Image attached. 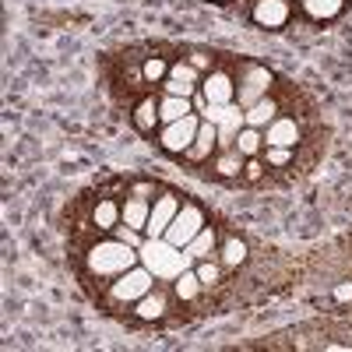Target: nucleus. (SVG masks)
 I'll use <instances>...</instances> for the list:
<instances>
[{
	"label": "nucleus",
	"instance_id": "obj_1",
	"mask_svg": "<svg viewBox=\"0 0 352 352\" xmlns=\"http://www.w3.org/2000/svg\"><path fill=\"white\" fill-rule=\"evenodd\" d=\"M85 264H88V275L116 278L127 268H134V264H141V250H134V243H127L120 236H109V240H99V243L88 247Z\"/></svg>",
	"mask_w": 352,
	"mask_h": 352
},
{
	"label": "nucleus",
	"instance_id": "obj_2",
	"mask_svg": "<svg viewBox=\"0 0 352 352\" xmlns=\"http://www.w3.org/2000/svg\"><path fill=\"white\" fill-rule=\"evenodd\" d=\"M141 264H144V268H152L159 282H169V278L180 275V272L194 268V257H190L184 247H173V243L162 240V236H159V240L144 236V243H141Z\"/></svg>",
	"mask_w": 352,
	"mask_h": 352
},
{
	"label": "nucleus",
	"instance_id": "obj_3",
	"mask_svg": "<svg viewBox=\"0 0 352 352\" xmlns=\"http://www.w3.org/2000/svg\"><path fill=\"white\" fill-rule=\"evenodd\" d=\"M155 289V272L144 268V264H134L124 275H116V282L106 289V296L113 307H134L141 296H148Z\"/></svg>",
	"mask_w": 352,
	"mask_h": 352
},
{
	"label": "nucleus",
	"instance_id": "obj_4",
	"mask_svg": "<svg viewBox=\"0 0 352 352\" xmlns=\"http://www.w3.org/2000/svg\"><path fill=\"white\" fill-rule=\"evenodd\" d=\"M197 127H201V113H187L184 120H173V124H162L159 131V148L169 152V155H184L194 138H197Z\"/></svg>",
	"mask_w": 352,
	"mask_h": 352
},
{
	"label": "nucleus",
	"instance_id": "obj_5",
	"mask_svg": "<svg viewBox=\"0 0 352 352\" xmlns=\"http://www.w3.org/2000/svg\"><path fill=\"white\" fill-rule=\"evenodd\" d=\"M204 226H208V222H204V212L197 208L194 201H187V204H180V212H176V219L169 222V229H166L162 240H169L173 247H184V250H187V243L197 236Z\"/></svg>",
	"mask_w": 352,
	"mask_h": 352
},
{
	"label": "nucleus",
	"instance_id": "obj_6",
	"mask_svg": "<svg viewBox=\"0 0 352 352\" xmlns=\"http://www.w3.org/2000/svg\"><path fill=\"white\" fill-rule=\"evenodd\" d=\"M268 92H272V71L261 67V64H243L240 78H236V102L247 109L257 99H264Z\"/></svg>",
	"mask_w": 352,
	"mask_h": 352
},
{
	"label": "nucleus",
	"instance_id": "obj_7",
	"mask_svg": "<svg viewBox=\"0 0 352 352\" xmlns=\"http://www.w3.org/2000/svg\"><path fill=\"white\" fill-rule=\"evenodd\" d=\"M201 78L204 74L190 60H176V64H169V74H166L162 88H166V96H187V99H194V92L201 88Z\"/></svg>",
	"mask_w": 352,
	"mask_h": 352
},
{
	"label": "nucleus",
	"instance_id": "obj_8",
	"mask_svg": "<svg viewBox=\"0 0 352 352\" xmlns=\"http://www.w3.org/2000/svg\"><path fill=\"white\" fill-rule=\"evenodd\" d=\"M180 197L176 194H162V197H155V204H152V215H148V226H144V236L148 240H159V236H166V229H169V222L176 219V212H180Z\"/></svg>",
	"mask_w": 352,
	"mask_h": 352
},
{
	"label": "nucleus",
	"instance_id": "obj_9",
	"mask_svg": "<svg viewBox=\"0 0 352 352\" xmlns=\"http://www.w3.org/2000/svg\"><path fill=\"white\" fill-rule=\"evenodd\" d=\"M201 92H204V99L208 102H219V106H226V102H236V78H232L229 71H208L201 78Z\"/></svg>",
	"mask_w": 352,
	"mask_h": 352
},
{
	"label": "nucleus",
	"instance_id": "obj_10",
	"mask_svg": "<svg viewBox=\"0 0 352 352\" xmlns=\"http://www.w3.org/2000/svg\"><path fill=\"white\" fill-rule=\"evenodd\" d=\"M289 14H292L289 0H254V8H250V18L257 28H282Z\"/></svg>",
	"mask_w": 352,
	"mask_h": 352
},
{
	"label": "nucleus",
	"instance_id": "obj_11",
	"mask_svg": "<svg viewBox=\"0 0 352 352\" xmlns=\"http://www.w3.org/2000/svg\"><path fill=\"white\" fill-rule=\"evenodd\" d=\"M219 148V127L212 124V120H201V127H197V138H194V144L184 152V159L187 162H208L212 159V152Z\"/></svg>",
	"mask_w": 352,
	"mask_h": 352
},
{
	"label": "nucleus",
	"instance_id": "obj_12",
	"mask_svg": "<svg viewBox=\"0 0 352 352\" xmlns=\"http://www.w3.org/2000/svg\"><path fill=\"white\" fill-rule=\"evenodd\" d=\"M264 144H278V148H296L300 144V124L292 116H275V120L264 127Z\"/></svg>",
	"mask_w": 352,
	"mask_h": 352
},
{
	"label": "nucleus",
	"instance_id": "obj_13",
	"mask_svg": "<svg viewBox=\"0 0 352 352\" xmlns=\"http://www.w3.org/2000/svg\"><path fill=\"white\" fill-rule=\"evenodd\" d=\"M148 215H152V204L144 201L141 194H134V197H127V201L120 204V222L131 226V229H138V232H144V226H148Z\"/></svg>",
	"mask_w": 352,
	"mask_h": 352
},
{
	"label": "nucleus",
	"instance_id": "obj_14",
	"mask_svg": "<svg viewBox=\"0 0 352 352\" xmlns=\"http://www.w3.org/2000/svg\"><path fill=\"white\" fill-rule=\"evenodd\" d=\"M166 310H169V296H166V289H159V285L148 292V296H141L134 303V314L141 320H159V317H166Z\"/></svg>",
	"mask_w": 352,
	"mask_h": 352
},
{
	"label": "nucleus",
	"instance_id": "obj_15",
	"mask_svg": "<svg viewBox=\"0 0 352 352\" xmlns=\"http://www.w3.org/2000/svg\"><path fill=\"white\" fill-rule=\"evenodd\" d=\"M243 113H247V127H257V131H264V127H268V124L275 120V116H278L282 109H278V99L264 96V99H257L254 106H247Z\"/></svg>",
	"mask_w": 352,
	"mask_h": 352
},
{
	"label": "nucleus",
	"instance_id": "obj_16",
	"mask_svg": "<svg viewBox=\"0 0 352 352\" xmlns=\"http://www.w3.org/2000/svg\"><path fill=\"white\" fill-rule=\"evenodd\" d=\"M131 120H134V127H138L141 134H152V131H155V124L162 120V116H159V99H155V96H144V99L134 106Z\"/></svg>",
	"mask_w": 352,
	"mask_h": 352
},
{
	"label": "nucleus",
	"instance_id": "obj_17",
	"mask_svg": "<svg viewBox=\"0 0 352 352\" xmlns=\"http://www.w3.org/2000/svg\"><path fill=\"white\" fill-rule=\"evenodd\" d=\"M243 162H247V155H240L236 148H222V155L212 162V169L222 180H243Z\"/></svg>",
	"mask_w": 352,
	"mask_h": 352
},
{
	"label": "nucleus",
	"instance_id": "obj_18",
	"mask_svg": "<svg viewBox=\"0 0 352 352\" xmlns=\"http://www.w3.org/2000/svg\"><path fill=\"white\" fill-rule=\"evenodd\" d=\"M92 226L99 232H113L116 226H120V204H116L113 197H99V204L92 208Z\"/></svg>",
	"mask_w": 352,
	"mask_h": 352
},
{
	"label": "nucleus",
	"instance_id": "obj_19",
	"mask_svg": "<svg viewBox=\"0 0 352 352\" xmlns=\"http://www.w3.org/2000/svg\"><path fill=\"white\" fill-rule=\"evenodd\" d=\"M173 292H176V300H180V303H194L201 292H204V285H201L197 272L187 268V272H180V275L173 278Z\"/></svg>",
	"mask_w": 352,
	"mask_h": 352
},
{
	"label": "nucleus",
	"instance_id": "obj_20",
	"mask_svg": "<svg viewBox=\"0 0 352 352\" xmlns=\"http://www.w3.org/2000/svg\"><path fill=\"white\" fill-rule=\"evenodd\" d=\"M187 113H194V99H187V96H162V99H159V116H162V124L184 120Z\"/></svg>",
	"mask_w": 352,
	"mask_h": 352
},
{
	"label": "nucleus",
	"instance_id": "obj_21",
	"mask_svg": "<svg viewBox=\"0 0 352 352\" xmlns=\"http://www.w3.org/2000/svg\"><path fill=\"white\" fill-rule=\"evenodd\" d=\"M215 247H219V232H215V226H204L197 236L187 243V254H190L194 261H208V257L215 254Z\"/></svg>",
	"mask_w": 352,
	"mask_h": 352
},
{
	"label": "nucleus",
	"instance_id": "obj_22",
	"mask_svg": "<svg viewBox=\"0 0 352 352\" xmlns=\"http://www.w3.org/2000/svg\"><path fill=\"white\" fill-rule=\"evenodd\" d=\"M303 11L314 21H331L345 11V0H303Z\"/></svg>",
	"mask_w": 352,
	"mask_h": 352
},
{
	"label": "nucleus",
	"instance_id": "obj_23",
	"mask_svg": "<svg viewBox=\"0 0 352 352\" xmlns=\"http://www.w3.org/2000/svg\"><path fill=\"white\" fill-rule=\"evenodd\" d=\"M240 155H247V159H254V155H261L264 152V131H257V127H243L240 134H236V144H232Z\"/></svg>",
	"mask_w": 352,
	"mask_h": 352
},
{
	"label": "nucleus",
	"instance_id": "obj_24",
	"mask_svg": "<svg viewBox=\"0 0 352 352\" xmlns=\"http://www.w3.org/2000/svg\"><path fill=\"white\" fill-rule=\"evenodd\" d=\"M166 74H169V60H166V56H144V64H141V78H144V85L155 88V85L166 81Z\"/></svg>",
	"mask_w": 352,
	"mask_h": 352
},
{
	"label": "nucleus",
	"instance_id": "obj_25",
	"mask_svg": "<svg viewBox=\"0 0 352 352\" xmlns=\"http://www.w3.org/2000/svg\"><path fill=\"white\" fill-rule=\"evenodd\" d=\"M194 272H197V278H201L204 289H215L222 282V264H215L212 257L208 261H194Z\"/></svg>",
	"mask_w": 352,
	"mask_h": 352
},
{
	"label": "nucleus",
	"instance_id": "obj_26",
	"mask_svg": "<svg viewBox=\"0 0 352 352\" xmlns=\"http://www.w3.org/2000/svg\"><path fill=\"white\" fill-rule=\"evenodd\" d=\"M261 159H264V166H272V169H285V166H292V148H278V144H264Z\"/></svg>",
	"mask_w": 352,
	"mask_h": 352
},
{
	"label": "nucleus",
	"instance_id": "obj_27",
	"mask_svg": "<svg viewBox=\"0 0 352 352\" xmlns=\"http://www.w3.org/2000/svg\"><path fill=\"white\" fill-rule=\"evenodd\" d=\"M243 261H247V247L240 240H226V247H222V264L226 268H240Z\"/></svg>",
	"mask_w": 352,
	"mask_h": 352
},
{
	"label": "nucleus",
	"instance_id": "obj_28",
	"mask_svg": "<svg viewBox=\"0 0 352 352\" xmlns=\"http://www.w3.org/2000/svg\"><path fill=\"white\" fill-rule=\"evenodd\" d=\"M264 169H268V166H264L261 155L247 159V162H243V180H247V184H261V180H264Z\"/></svg>",
	"mask_w": 352,
	"mask_h": 352
},
{
	"label": "nucleus",
	"instance_id": "obj_29",
	"mask_svg": "<svg viewBox=\"0 0 352 352\" xmlns=\"http://www.w3.org/2000/svg\"><path fill=\"white\" fill-rule=\"evenodd\" d=\"M187 60L201 71V74H208V71H215V56L212 53H201V50H194L190 56H187Z\"/></svg>",
	"mask_w": 352,
	"mask_h": 352
}]
</instances>
